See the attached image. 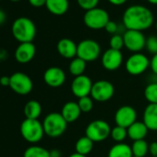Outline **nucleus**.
Returning a JSON list of instances; mask_svg holds the SVG:
<instances>
[{
    "instance_id": "obj_16",
    "label": "nucleus",
    "mask_w": 157,
    "mask_h": 157,
    "mask_svg": "<svg viewBox=\"0 0 157 157\" xmlns=\"http://www.w3.org/2000/svg\"><path fill=\"white\" fill-rule=\"evenodd\" d=\"M36 53V47L33 43H21L15 51V59L21 64L31 62Z\"/></svg>"
},
{
    "instance_id": "obj_41",
    "label": "nucleus",
    "mask_w": 157,
    "mask_h": 157,
    "mask_svg": "<svg viewBox=\"0 0 157 157\" xmlns=\"http://www.w3.org/2000/svg\"><path fill=\"white\" fill-rule=\"evenodd\" d=\"M7 20V15L6 13L2 10H0V25H2Z\"/></svg>"
},
{
    "instance_id": "obj_31",
    "label": "nucleus",
    "mask_w": 157,
    "mask_h": 157,
    "mask_svg": "<svg viewBox=\"0 0 157 157\" xmlns=\"http://www.w3.org/2000/svg\"><path fill=\"white\" fill-rule=\"evenodd\" d=\"M109 45H110V48H112V49L121 51L122 47L125 46L123 35H120L119 33L112 35V37L110 38V41H109Z\"/></svg>"
},
{
    "instance_id": "obj_26",
    "label": "nucleus",
    "mask_w": 157,
    "mask_h": 157,
    "mask_svg": "<svg viewBox=\"0 0 157 157\" xmlns=\"http://www.w3.org/2000/svg\"><path fill=\"white\" fill-rule=\"evenodd\" d=\"M23 157H50V151L42 146L32 145L25 150Z\"/></svg>"
},
{
    "instance_id": "obj_4",
    "label": "nucleus",
    "mask_w": 157,
    "mask_h": 157,
    "mask_svg": "<svg viewBox=\"0 0 157 157\" xmlns=\"http://www.w3.org/2000/svg\"><path fill=\"white\" fill-rule=\"evenodd\" d=\"M20 130L22 138L32 144L39 142L44 135L43 123L38 119H24L21 124Z\"/></svg>"
},
{
    "instance_id": "obj_28",
    "label": "nucleus",
    "mask_w": 157,
    "mask_h": 157,
    "mask_svg": "<svg viewBox=\"0 0 157 157\" xmlns=\"http://www.w3.org/2000/svg\"><path fill=\"white\" fill-rule=\"evenodd\" d=\"M144 97L149 104H157V82L149 83L144 89Z\"/></svg>"
},
{
    "instance_id": "obj_9",
    "label": "nucleus",
    "mask_w": 157,
    "mask_h": 157,
    "mask_svg": "<svg viewBox=\"0 0 157 157\" xmlns=\"http://www.w3.org/2000/svg\"><path fill=\"white\" fill-rule=\"evenodd\" d=\"M126 70L133 76H138L144 73L150 67L149 58L141 53L132 54L126 62Z\"/></svg>"
},
{
    "instance_id": "obj_44",
    "label": "nucleus",
    "mask_w": 157,
    "mask_h": 157,
    "mask_svg": "<svg viewBox=\"0 0 157 157\" xmlns=\"http://www.w3.org/2000/svg\"><path fill=\"white\" fill-rule=\"evenodd\" d=\"M10 1H11V2H19V1H21V0H10Z\"/></svg>"
},
{
    "instance_id": "obj_6",
    "label": "nucleus",
    "mask_w": 157,
    "mask_h": 157,
    "mask_svg": "<svg viewBox=\"0 0 157 157\" xmlns=\"http://www.w3.org/2000/svg\"><path fill=\"white\" fill-rule=\"evenodd\" d=\"M101 55L100 44L92 39H85L81 41L77 46V56L85 62L95 61Z\"/></svg>"
},
{
    "instance_id": "obj_35",
    "label": "nucleus",
    "mask_w": 157,
    "mask_h": 157,
    "mask_svg": "<svg viewBox=\"0 0 157 157\" xmlns=\"http://www.w3.org/2000/svg\"><path fill=\"white\" fill-rule=\"evenodd\" d=\"M150 67L152 73L157 76V54L152 56L151 59L150 60Z\"/></svg>"
},
{
    "instance_id": "obj_34",
    "label": "nucleus",
    "mask_w": 157,
    "mask_h": 157,
    "mask_svg": "<svg viewBox=\"0 0 157 157\" xmlns=\"http://www.w3.org/2000/svg\"><path fill=\"white\" fill-rule=\"evenodd\" d=\"M118 25L115 22V21H108V23L106 24V26H105V31L108 33H110V34H117V32H118Z\"/></svg>"
},
{
    "instance_id": "obj_12",
    "label": "nucleus",
    "mask_w": 157,
    "mask_h": 157,
    "mask_svg": "<svg viewBox=\"0 0 157 157\" xmlns=\"http://www.w3.org/2000/svg\"><path fill=\"white\" fill-rule=\"evenodd\" d=\"M94 82L90 78V77L86 75H81L78 77H74L71 82V92L73 95L78 97V99L90 96Z\"/></svg>"
},
{
    "instance_id": "obj_37",
    "label": "nucleus",
    "mask_w": 157,
    "mask_h": 157,
    "mask_svg": "<svg viewBox=\"0 0 157 157\" xmlns=\"http://www.w3.org/2000/svg\"><path fill=\"white\" fill-rule=\"evenodd\" d=\"M149 152L152 157L157 156V141H153L149 145Z\"/></svg>"
},
{
    "instance_id": "obj_24",
    "label": "nucleus",
    "mask_w": 157,
    "mask_h": 157,
    "mask_svg": "<svg viewBox=\"0 0 157 157\" xmlns=\"http://www.w3.org/2000/svg\"><path fill=\"white\" fill-rule=\"evenodd\" d=\"M94 148V141L87 136L81 137L75 144V150L77 153L82 155H88Z\"/></svg>"
},
{
    "instance_id": "obj_32",
    "label": "nucleus",
    "mask_w": 157,
    "mask_h": 157,
    "mask_svg": "<svg viewBox=\"0 0 157 157\" xmlns=\"http://www.w3.org/2000/svg\"><path fill=\"white\" fill-rule=\"evenodd\" d=\"M145 48L152 56L156 55L157 54V36L151 35L146 38Z\"/></svg>"
},
{
    "instance_id": "obj_15",
    "label": "nucleus",
    "mask_w": 157,
    "mask_h": 157,
    "mask_svg": "<svg viewBox=\"0 0 157 157\" xmlns=\"http://www.w3.org/2000/svg\"><path fill=\"white\" fill-rule=\"evenodd\" d=\"M44 81L48 86L52 88H58L66 82V73L58 67H48L44 73Z\"/></svg>"
},
{
    "instance_id": "obj_5",
    "label": "nucleus",
    "mask_w": 157,
    "mask_h": 157,
    "mask_svg": "<svg viewBox=\"0 0 157 157\" xmlns=\"http://www.w3.org/2000/svg\"><path fill=\"white\" fill-rule=\"evenodd\" d=\"M110 21L108 12L101 8H94L87 10L83 16L84 24L92 30L105 29L108 21Z\"/></svg>"
},
{
    "instance_id": "obj_39",
    "label": "nucleus",
    "mask_w": 157,
    "mask_h": 157,
    "mask_svg": "<svg viewBox=\"0 0 157 157\" xmlns=\"http://www.w3.org/2000/svg\"><path fill=\"white\" fill-rule=\"evenodd\" d=\"M107 1L114 6H121L124 5L128 0H107Z\"/></svg>"
},
{
    "instance_id": "obj_19",
    "label": "nucleus",
    "mask_w": 157,
    "mask_h": 157,
    "mask_svg": "<svg viewBox=\"0 0 157 157\" xmlns=\"http://www.w3.org/2000/svg\"><path fill=\"white\" fill-rule=\"evenodd\" d=\"M143 123L149 130H157V104H149L143 112Z\"/></svg>"
},
{
    "instance_id": "obj_29",
    "label": "nucleus",
    "mask_w": 157,
    "mask_h": 157,
    "mask_svg": "<svg viewBox=\"0 0 157 157\" xmlns=\"http://www.w3.org/2000/svg\"><path fill=\"white\" fill-rule=\"evenodd\" d=\"M110 136L112 137V139L117 141V143L122 142L128 136V131L127 128L119 127V126H116L115 128H113L111 129V134Z\"/></svg>"
},
{
    "instance_id": "obj_8",
    "label": "nucleus",
    "mask_w": 157,
    "mask_h": 157,
    "mask_svg": "<svg viewBox=\"0 0 157 157\" xmlns=\"http://www.w3.org/2000/svg\"><path fill=\"white\" fill-rule=\"evenodd\" d=\"M10 87L20 95L29 94L33 88L32 78L23 72H15L10 76Z\"/></svg>"
},
{
    "instance_id": "obj_22",
    "label": "nucleus",
    "mask_w": 157,
    "mask_h": 157,
    "mask_svg": "<svg viewBox=\"0 0 157 157\" xmlns=\"http://www.w3.org/2000/svg\"><path fill=\"white\" fill-rule=\"evenodd\" d=\"M108 157H133L131 146L124 142L117 143L110 148Z\"/></svg>"
},
{
    "instance_id": "obj_3",
    "label": "nucleus",
    "mask_w": 157,
    "mask_h": 157,
    "mask_svg": "<svg viewBox=\"0 0 157 157\" xmlns=\"http://www.w3.org/2000/svg\"><path fill=\"white\" fill-rule=\"evenodd\" d=\"M43 127L44 134L51 138L60 137L67 128V122L64 119L62 115L57 112L48 114L44 121Z\"/></svg>"
},
{
    "instance_id": "obj_46",
    "label": "nucleus",
    "mask_w": 157,
    "mask_h": 157,
    "mask_svg": "<svg viewBox=\"0 0 157 157\" xmlns=\"http://www.w3.org/2000/svg\"><path fill=\"white\" fill-rule=\"evenodd\" d=\"M133 157H137V156H133Z\"/></svg>"
},
{
    "instance_id": "obj_14",
    "label": "nucleus",
    "mask_w": 157,
    "mask_h": 157,
    "mask_svg": "<svg viewBox=\"0 0 157 157\" xmlns=\"http://www.w3.org/2000/svg\"><path fill=\"white\" fill-rule=\"evenodd\" d=\"M101 62L105 69L109 71H114L118 69L122 65L123 55L119 50L109 48L103 54Z\"/></svg>"
},
{
    "instance_id": "obj_43",
    "label": "nucleus",
    "mask_w": 157,
    "mask_h": 157,
    "mask_svg": "<svg viewBox=\"0 0 157 157\" xmlns=\"http://www.w3.org/2000/svg\"><path fill=\"white\" fill-rule=\"evenodd\" d=\"M147 2L152 5H157V0H147Z\"/></svg>"
},
{
    "instance_id": "obj_17",
    "label": "nucleus",
    "mask_w": 157,
    "mask_h": 157,
    "mask_svg": "<svg viewBox=\"0 0 157 157\" xmlns=\"http://www.w3.org/2000/svg\"><path fill=\"white\" fill-rule=\"evenodd\" d=\"M77 46L74 41L68 38H63L58 41L56 49L58 54L67 59H73L77 56Z\"/></svg>"
},
{
    "instance_id": "obj_2",
    "label": "nucleus",
    "mask_w": 157,
    "mask_h": 157,
    "mask_svg": "<svg viewBox=\"0 0 157 157\" xmlns=\"http://www.w3.org/2000/svg\"><path fill=\"white\" fill-rule=\"evenodd\" d=\"M11 32L14 38L21 43H33L36 35V27L34 22L26 17L16 19L12 24Z\"/></svg>"
},
{
    "instance_id": "obj_40",
    "label": "nucleus",
    "mask_w": 157,
    "mask_h": 157,
    "mask_svg": "<svg viewBox=\"0 0 157 157\" xmlns=\"http://www.w3.org/2000/svg\"><path fill=\"white\" fill-rule=\"evenodd\" d=\"M49 151H50V157H61V151L57 149H54Z\"/></svg>"
},
{
    "instance_id": "obj_42",
    "label": "nucleus",
    "mask_w": 157,
    "mask_h": 157,
    "mask_svg": "<svg viewBox=\"0 0 157 157\" xmlns=\"http://www.w3.org/2000/svg\"><path fill=\"white\" fill-rule=\"evenodd\" d=\"M68 157H87L86 155H82V154H80V153H77V152H74L72 154H70Z\"/></svg>"
},
{
    "instance_id": "obj_45",
    "label": "nucleus",
    "mask_w": 157,
    "mask_h": 157,
    "mask_svg": "<svg viewBox=\"0 0 157 157\" xmlns=\"http://www.w3.org/2000/svg\"><path fill=\"white\" fill-rule=\"evenodd\" d=\"M155 28H156V31H157V21H156V24H155Z\"/></svg>"
},
{
    "instance_id": "obj_36",
    "label": "nucleus",
    "mask_w": 157,
    "mask_h": 157,
    "mask_svg": "<svg viewBox=\"0 0 157 157\" xmlns=\"http://www.w3.org/2000/svg\"><path fill=\"white\" fill-rule=\"evenodd\" d=\"M31 6L34 7V8H42L44 6H45L46 0H28Z\"/></svg>"
},
{
    "instance_id": "obj_20",
    "label": "nucleus",
    "mask_w": 157,
    "mask_h": 157,
    "mask_svg": "<svg viewBox=\"0 0 157 157\" xmlns=\"http://www.w3.org/2000/svg\"><path fill=\"white\" fill-rule=\"evenodd\" d=\"M45 7L51 14L62 16L67 12L69 2L68 0H46Z\"/></svg>"
},
{
    "instance_id": "obj_13",
    "label": "nucleus",
    "mask_w": 157,
    "mask_h": 157,
    "mask_svg": "<svg viewBox=\"0 0 157 157\" xmlns=\"http://www.w3.org/2000/svg\"><path fill=\"white\" fill-rule=\"evenodd\" d=\"M115 121L117 126L128 128L137 121V112L130 105H123L117 110Z\"/></svg>"
},
{
    "instance_id": "obj_11",
    "label": "nucleus",
    "mask_w": 157,
    "mask_h": 157,
    "mask_svg": "<svg viewBox=\"0 0 157 157\" xmlns=\"http://www.w3.org/2000/svg\"><path fill=\"white\" fill-rule=\"evenodd\" d=\"M124 45L128 50L133 53H140L142 49L145 48L146 38L142 32L126 30L123 33Z\"/></svg>"
},
{
    "instance_id": "obj_7",
    "label": "nucleus",
    "mask_w": 157,
    "mask_h": 157,
    "mask_svg": "<svg viewBox=\"0 0 157 157\" xmlns=\"http://www.w3.org/2000/svg\"><path fill=\"white\" fill-rule=\"evenodd\" d=\"M110 125L102 119L92 121L85 129V136L90 138L94 142H100L107 139L111 134Z\"/></svg>"
},
{
    "instance_id": "obj_1",
    "label": "nucleus",
    "mask_w": 157,
    "mask_h": 157,
    "mask_svg": "<svg viewBox=\"0 0 157 157\" xmlns=\"http://www.w3.org/2000/svg\"><path fill=\"white\" fill-rule=\"evenodd\" d=\"M122 21L126 30L142 32L153 24V14L144 6L133 5L124 11Z\"/></svg>"
},
{
    "instance_id": "obj_33",
    "label": "nucleus",
    "mask_w": 157,
    "mask_h": 157,
    "mask_svg": "<svg viewBox=\"0 0 157 157\" xmlns=\"http://www.w3.org/2000/svg\"><path fill=\"white\" fill-rule=\"evenodd\" d=\"M77 3L81 9L87 11L94 8H97L99 0H77Z\"/></svg>"
},
{
    "instance_id": "obj_38",
    "label": "nucleus",
    "mask_w": 157,
    "mask_h": 157,
    "mask_svg": "<svg viewBox=\"0 0 157 157\" xmlns=\"http://www.w3.org/2000/svg\"><path fill=\"white\" fill-rule=\"evenodd\" d=\"M0 84L2 86H10V77L3 76L0 78Z\"/></svg>"
},
{
    "instance_id": "obj_25",
    "label": "nucleus",
    "mask_w": 157,
    "mask_h": 157,
    "mask_svg": "<svg viewBox=\"0 0 157 157\" xmlns=\"http://www.w3.org/2000/svg\"><path fill=\"white\" fill-rule=\"evenodd\" d=\"M86 64H87V62H85L84 60H82L80 57L76 56L69 63L68 70H69L70 74L73 75L74 77L83 75L84 71L86 69Z\"/></svg>"
},
{
    "instance_id": "obj_18",
    "label": "nucleus",
    "mask_w": 157,
    "mask_h": 157,
    "mask_svg": "<svg viewBox=\"0 0 157 157\" xmlns=\"http://www.w3.org/2000/svg\"><path fill=\"white\" fill-rule=\"evenodd\" d=\"M60 114L62 115L64 119L68 124V123L75 122L78 117H80L82 111H81V108H80V106H78V103L73 102V101H69V102H67L63 105Z\"/></svg>"
},
{
    "instance_id": "obj_27",
    "label": "nucleus",
    "mask_w": 157,
    "mask_h": 157,
    "mask_svg": "<svg viewBox=\"0 0 157 157\" xmlns=\"http://www.w3.org/2000/svg\"><path fill=\"white\" fill-rule=\"evenodd\" d=\"M131 150L133 156L144 157L149 152V144L145 140H135L131 145Z\"/></svg>"
},
{
    "instance_id": "obj_30",
    "label": "nucleus",
    "mask_w": 157,
    "mask_h": 157,
    "mask_svg": "<svg viewBox=\"0 0 157 157\" xmlns=\"http://www.w3.org/2000/svg\"><path fill=\"white\" fill-rule=\"evenodd\" d=\"M94 99L90 96H85L82 98H80L78 101V105L81 108L82 113H89L92 111L94 107Z\"/></svg>"
},
{
    "instance_id": "obj_23",
    "label": "nucleus",
    "mask_w": 157,
    "mask_h": 157,
    "mask_svg": "<svg viewBox=\"0 0 157 157\" xmlns=\"http://www.w3.org/2000/svg\"><path fill=\"white\" fill-rule=\"evenodd\" d=\"M23 112H24L26 118L38 119L42 114V105L38 101L31 100L25 104Z\"/></svg>"
},
{
    "instance_id": "obj_48",
    "label": "nucleus",
    "mask_w": 157,
    "mask_h": 157,
    "mask_svg": "<svg viewBox=\"0 0 157 157\" xmlns=\"http://www.w3.org/2000/svg\"><path fill=\"white\" fill-rule=\"evenodd\" d=\"M156 157H157V156H156Z\"/></svg>"
},
{
    "instance_id": "obj_10",
    "label": "nucleus",
    "mask_w": 157,
    "mask_h": 157,
    "mask_svg": "<svg viewBox=\"0 0 157 157\" xmlns=\"http://www.w3.org/2000/svg\"><path fill=\"white\" fill-rule=\"evenodd\" d=\"M115 94L114 85L105 80H100L93 84L91 97L97 102H106L110 100Z\"/></svg>"
},
{
    "instance_id": "obj_47",
    "label": "nucleus",
    "mask_w": 157,
    "mask_h": 157,
    "mask_svg": "<svg viewBox=\"0 0 157 157\" xmlns=\"http://www.w3.org/2000/svg\"><path fill=\"white\" fill-rule=\"evenodd\" d=\"M0 1H1V0H0Z\"/></svg>"
},
{
    "instance_id": "obj_21",
    "label": "nucleus",
    "mask_w": 157,
    "mask_h": 157,
    "mask_svg": "<svg viewBox=\"0 0 157 157\" xmlns=\"http://www.w3.org/2000/svg\"><path fill=\"white\" fill-rule=\"evenodd\" d=\"M148 128L146 125L140 121H136L133 123L130 127L127 128L128 131V136L133 140H144V138L148 134Z\"/></svg>"
}]
</instances>
